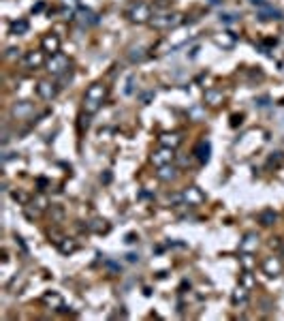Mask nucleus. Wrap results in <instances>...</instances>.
I'll return each mask as SVG.
<instances>
[{
	"mask_svg": "<svg viewBox=\"0 0 284 321\" xmlns=\"http://www.w3.org/2000/svg\"><path fill=\"white\" fill-rule=\"evenodd\" d=\"M13 199H17L19 203H28V197H26L24 193H13Z\"/></svg>",
	"mask_w": 284,
	"mask_h": 321,
	"instance_id": "nucleus-27",
	"label": "nucleus"
},
{
	"mask_svg": "<svg viewBox=\"0 0 284 321\" xmlns=\"http://www.w3.org/2000/svg\"><path fill=\"white\" fill-rule=\"evenodd\" d=\"M259 15H261V19H280V18H282L280 11L271 9L269 4H267V7H263V9H259Z\"/></svg>",
	"mask_w": 284,
	"mask_h": 321,
	"instance_id": "nucleus-18",
	"label": "nucleus"
},
{
	"mask_svg": "<svg viewBox=\"0 0 284 321\" xmlns=\"http://www.w3.org/2000/svg\"><path fill=\"white\" fill-rule=\"evenodd\" d=\"M212 39H214V43H216L218 47H222V50H231V47L235 45V36L231 35V32H224L222 36L220 35H214Z\"/></svg>",
	"mask_w": 284,
	"mask_h": 321,
	"instance_id": "nucleus-12",
	"label": "nucleus"
},
{
	"mask_svg": "<svg viewBox=\"0 0 284 321\" xmlns=\"http://www.w3.org/2000/svg\"><path fill=\"white\" fill-rule=\"evenodd\" d=\"M90 229L96 233H105V232H109V225H107V221H94L90 225Z\"/></svg>",
	"mask_w": 284,
	"mask_h": 321,
	"instance_id": "nucleus-24",
	"label": "nucleus"
},
{
	"mask_svg": "<svg viewBox=\"0 0 284 321\" xmlns=\"http://www.w3.org/2000/svg\"><path fill=\"white\" fill-rule=\"evenodd\" d=\"M11 32H13V35H26V32H28V21L26 19L13 21V24H11Z\"/></svg>",
	"mask_w": 284,
	"mask_h": 321,
	"instance_id": "nucleus-20",
	"label": "nucleus"
},
{
	"mask_svg": "<svg viewBox=\"0 0 284 321\" xmlns=\"http://www.w3.org/2000/svg\"><path fill=\"white\" fill-rule=\"evenodd\" d=\"M126 18L133 21V24H148V21H152V7L146 2H135L131 4V7L126 9Z\"/></svg>",
	"mask_w": 284,
	"mask_h": 321,
	"instance_id": "nucleus-1",
	"label": "nucleus"
},
{
	"mask_svg": "<svg viewBox=\"0 0 284 321\" xmlns=\"http://www.w3.org/2000/svg\"><path fill=\"white\" fill-rule=\"evenodd\" d=\"M107 99V86L105 84H100V82H96L92 84L88 90H85V96H84V101H92V103H103V101Z\"/></svg>",
	"mask_w": 284,
	"mask_h": 321,
	"instance_id": "nucleus-5",
	"label": "nucleus"
},
{
	"mask_svg": "<svg viewBox=\"0 0 284 321\" xmlns=\"http://www.w3.org/2000/svg\"><path fill=\"white\" fill-rule=\"evenodd\" d=\"M150 24L158 30H165V28H175V26L184 24V15L182 13H165V15H154Z\"/></svg>",
	"mask_w": 284,
	"mask_h": 321,
	"instance_id": "nucleus-2",
	"label": "nucleus"
},
{
	"mask_svg": "<svg viewBox=\"0 0 284 321\" xmlns=\"http://www.w3.org/2000/svg\"><path fill=\"white\" fill-rule=\"evenodd\" d=\"M43 302L51 304V306H56V308H62V298L58 296V293H45V296H43Z\"/></svg>",
	"mask_w": 284,
	"mask_h": 321,
	"instance_id": "nucleus-22",
	"label": "nucleus"
},
{
	"mask_svg": "<svg viewBox=\"0 0 284 321\" xmlns=\"http://www.w3.org/2000/svg\"><path fill=\"white\" fill-rule=\"evenodd\" d=\"M158 142H160V146H167V148L175 150L182 143V137L178 135V133H163V135L158 137Z\"/></svg>",
	"mask_w": 284,
	"mask_h": 321,
	"instance_id": "nucleus-11",
	"label": "nucleus"
},
{
	"mask_svg": "<svg viewBox=\"0 0 284 321\" xmlns=\"http://www.w3.org/2000/svg\"><path fill=\"white\" fill-rule=\"evenodd\" d=\"M222 99H224V96H222V90H218V88H210V90L205 92V101H207L210 105H214V107L220 105Z\"/></svg>",
	"mask_w": 284,
	"mask_h": 321,
	"instance_id": "nucleus-16",
	"label": "nucleus"
},
{
	"mask_svg": "<svg viewBox=\"0 0 284 321\" xmlns=\"http://www.w3.org/2000/svg\"><path fill=\"white\" fill-rule=\"evenodd\" d=\"M160 171H158V178L160 180H165V182H167V180H173L175 178V167H169V165H165V167H158Z\"/></svg>",
	"mask_w": 284,
	"mask_h": 321,
	"instance_id": "nucleus-21",
	"label": "nucleus"
},
{
	"mask_svg": "<svg viewBox=\"0 0 284 321\" xmlns=\"http://www.w3.org/2000/svg\"><path fill=\"white\" fill-rule=\"evenodd\" d=\"M259 218H261V223H263L265 227H267V225H271V223L276 221V212H274V210H265V212H261Z\"/></svg>",
	"mask_w": 284,
	"mask_h": 321,
	"instance_id": "nucleus-23",
	"label": "nucleus"
},
{
	"mask_svg": "<svg viewBox=\"0 0 284 321\" xmlns=\"http://www.w3.org/2000/svg\"><path fill=\"white\" fill-rule=\"evenodd\" d=\"M41 47H43V52H47V54H58L60 52V36L50 32V35H45L41 39Z\"/></svg>",
	"mask_w": 284,
	"mask_h": 321,
	"instance_id": "nucleus-6",
	"label": "nucleus"
},
{
	"mask_svg": "<svg viewBox=\"0 0 284 321\" xmlns=\"http://www.w3.org/2000/svg\"><path fill=\"white\" fill-rule=\"evenodd\" d=\"M256 246H259V235L250 233V235H246L244 238V242H242L239 249H242L244 253H252V250H256Z\"/></svg>",
	"mask_w": 284,
	"mask_h": 321,
	"instance_id": "nucleus-15",
	"label": "nucleus"
},
{
	"mask_svg": "<svg viewBox=\"0 0 284 321\" xmlns=\"http://www.w3.org/2000/svg\"><path fill=\"white\" fill-rule=\"evenodd\" d=\"M32 111H34V107H32V103H28V101H21V103H17L13 107V116H17L19 120L21 118H28Z\"/></svg>",
	"mask_w": 284,
	"mask_h": 321,
	"instance_id": "nucleus-13",
	"label": "nucleus"
},
{
	"mask_svg": "<svg viewBox=\"0 0 284 321\" xmlns=\"http://www.w3.org/2000/svg\"><path fill=\"white\" fill-rule=\"evenodd\" d=\"M184 201L188 203V206H199L201 201H205V195L201 193V189H197V186H190V189L184 191Z\"/></svg>",
	"mask_w": 284,
	"mask_h": 321,
	"instance_id": "nucleus-9",
	"label": "nucleus"
},
{
	"mask_svg": "<svg viewBox=\"0 0 284 321\" xmlns=\"http://www.w3.org/2000/svg\"><path fill=\"white\" fill-rule=\"evenodd\" d=\"M79 21H82V26H94L96 21H99V18H96L92 11L82 9V11H79Z\"/></svg>",
	"mask_w": 284,
	"mask_h": 321,
	"instance_id": "nucleus-17",
	"label": "nucleus"
},
{
	"mask_svg": "<svg viewBox=\"0 0 284 321\" xmlns=\"http://www.w3.org/2000/svg\"><path fill=\"white\" fill-rule=\"evenodd\" d=\"M246 298H248V296H246V287H237V289H235V293H233V302L235 304H237V302H246Z\"/></svg>",
	"mask_w": 284,
	"mask_h": 321,
	"instance_id": "nucleus-25",
	"label": "nucleus"
},
{
	"mask_svg": "<svg viewBox=\"0 0 284 321\" xmlns=\"http://www.w3.org/2000/svg\"><path fill=\"white\" fill-rule=\"evenodd\" d=\"M24 64L28 69H39L45 64V58H43V52H26L24 56Z\"/></svg>",
	"mask_w": 284,
	"mask_h": 321,
	"instance_id": "nucleus-10",
	"label": "nucleus"
},
{
	"mask_svg": "<svg viewBox=\"0 0 284 321\" xmlns=\"http://www.w3.org/2000/svg\"><path fill=\"white\" fill-rule=\"evenodd\" d=\"M263 272L267 276H278L282 272V261L280 257H267L263 261Z\"/></svg>",
	"mask_w": 284,
	"mask_h": 321,
	"instance_id": "nucleus-8",
	"label": "nucleus"
},
{
	"mask_svg": "<svg viewBox=\"0 0 284 321\" xmlns=\"http://www.w3.org/2000/svg\"><path fill=\"white\" fill-rule=\"evenodd\" d=\"M58 249H60V253H64V255H71V253H75V250H77V244H75L73 240L62 238L60 242H58Z\"/></svg>",
	"mask_w": 284,
	"mask_h": 321,
	"instance_id": "nucleus-19",
	"label": "nucleus"
},
{
	"mask_svg": "<svg viewBox=\"0 0 284 321\" xmlns=\"http://www.w3.org/2000/svg\"><path fill=\"white\" fill-rule=\"evenodd\" d=\"M36 94H39L43 101H51V99H56V94H58V86L51 84V82H41L36 86Z\"/></svg>",
	"mask_w": 284,
	"mask_h": 321,
	"instance_id": "nucleus-7",
	"label": "nucleus"
},
{
	"mask_svg": "<svg viewBox=\"0 0 284 321\" xmlns=\"http://www.w3.org/2000/svg\"><path fill=\"white\" fill-rule=\"evenodd\" d=\"M47 71L51 75H64L71 71V62H68V58L64 56V54H51V58L47 60Z\"/></svg>",
	"mask_w": 284,
	"mask_h": 321,
	"instance_id": "nucleus-3",
	"label": "nucleus"
},
{
	"mask_svg": "<svg viewBox=\"0 0 284 321\" xmlns=\"http://www.w3.org/2000/svg\"><path fill=\"white\" fill-rule=\"evenodd\" d=\"M173 148H167V146H160L156 152L150 157V160H152L154 167H165V165H169L171 160H173Z\"/></svg>",
	"mask_w": 284,
	"mask_h": 321,
	"instance_id": "nucleus-4",
	"label": "nucleus"
},
{
	"mask_svg": "<svg viewBox=\"0 0 284 321\" xmlns=\"http://www.w3.org/2000/svg\"><path fill=\"white\" fill-rule=\"evenodd\" d=\"M210 143L207 142H199L197 143V148H195V154H197V159L201 160V163H207L210 160Z\"/></svg>",
	"mask_w": 284,
	"mask_h": 321,
	"instance_id": "nucleus-14",
	"label": "nucleus"
},
{
	"mask_svg": "<svg viewBox=\"0 0 284 321\" xmlns=\"http://www.w3.org/2000/svg\"><path fill=\"white\" fill-rule=\"evenodd\" d=\"M242 285L244 287H252L254 285V278H252L250 272H244V274H242Z\"/></svg>",
	"mask_w": 284,
	"mask_h": 321,
	"instance_id": "nucleus-26",
	"label": "nucleus"
}]
</instances>
